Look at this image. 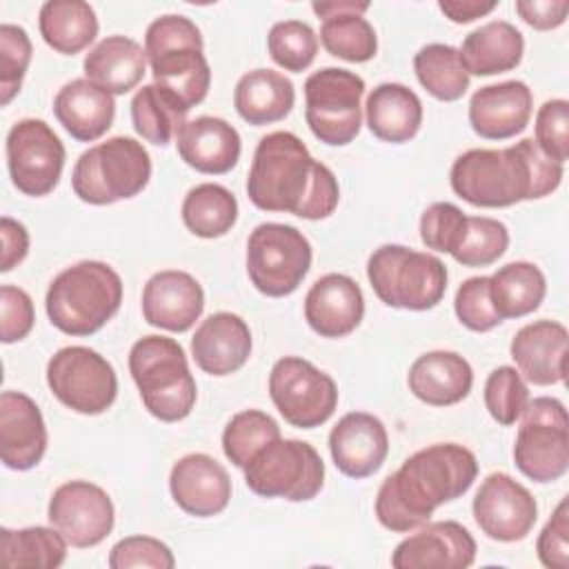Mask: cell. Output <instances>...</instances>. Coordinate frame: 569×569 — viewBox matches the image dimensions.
I'll return each instance as SVG.
<instances>
[{"mask_svg":"<svg viewBox=\"0 0 569 569\" xmlns=\"http://www.w3.org/2000/svg\"><path fill=\"white\" fill-rule=\"evenodd\" d=\"M67 540L56 527L0 529V562L18 569H58L67 560Z\"/></svg>","mask_w":569,"mask_h":569,"instance_id":"37","label":"cell"},{"mask_svg":"<svg viewBox=\"0 0 569 569\" xmlns=\"http://www.w3.org/2000/svg\"><path fill=\"white\" fill-rule=\"evenodd\" d=\"M269 396L284 422L298 429L325 425L338 405L333 378L298 356L276 360L269 373Z\"/></svg>","mask_w":569,"mask_h":569,"instance_id":"14","label":"cell"},{"mask_svg":"<svg viewBox=\"0 0 569 569\" xmlns=\"http://www.w3.org/2000/svg\"><path fill=\"white\" fill-rule=\"evenodd\" d=\"M480 531L496 542L527 538L538 520V505L531 491L505 471L489 473L471 502Z\"/></svg>","mask_w":569,"mask_h":569,"instance_id":"17","label":"cell"},{"mask_svg":"<svg viewBox=\"0 0 569 569\" xmlns=\"http://www.w3.org/2000/svg\"><path fill=\"white\" fill-rule=\"evenodd\" d=\"M64 144L38 118L18 120L7 133V167L18 191L42 198L56 189L64 167Z\"/></svg>","mask_w":569,"mask_h":569,"instance_id":"15","label":"cell"},{"mask_svg":"<svg viewBox=\"0 0 569 569\" xmlns=\"http://www.w3.org/2000/svg\"><path fill=\"white\" fill-rule=\"evenodd\" d=\"M498 7L496 0L482 2V0H440L438 9L456 24H467L473 22L476 18H482L491 13Z\"/></svg>","mask_w":569,"mask_h":569,"instance_id":"54","label":"cell"},{"mask_svg":"<svg viewBox=\"0 0 569 569\" xmlns=\"http://www.w3.org/2000/svg\"><path fill=\"white\" fill-rule=\"evenodd\" d=\"M176 147L184 164L200 173L222 176L240 160V133L233 124L216 116L187 120L176 133Z\"/></svg>","mask_w":569,"mask_h":569,"instance_id":"27","label":"cell"},{"mask_svg":"<svg viewBox=\"0 0 569 569\" xmlns=\"http://www.w3.org/2000/svg\"><path fill=\"white\" fill-rule=\"evenodd\" d=\"M371 4L356 0L313 2L311 9L322 18V47L347 62H367L378 51V36L371 22L362 16Z\"/></svg>","mask_w":569,"mask_h":569,"instance_id":"28","label":"cell"},{"mask_svg":"<svg viewBox=\"0 0 569 569\" xmlns=\"http://www.w3.org/2000/svg\"><path fill=\"white\" fill-rule=\"evenodd\" d=\"M129 371L144 409L162 420H184L198 398L182 345L167 336H144L129 351Z\"/></svg>","mask_w":569,"mask_h":569,"instance_id":"6","label":"cell"},{"mask_svg":"<svg viewBox=\"0 0 569 569\" xmlns=\"http://www.w3.org/2000/svg\"><path fill=\"white\" fill-rule=\"evenodd\" d=\"M47 385L67 409L84 416L104 413L118 396L111 362L82 345L62 347L49 358Z\"/></svg>","mask_w":569,"mask_h":569,"instance_id":"13","label":"cell"},{"mask_svg":"<svg viewBox=\"0 0 569 569\" xmlns=\"http://www.w3.org/2000/svg\"><path fill=\"white\" fill-rule=\"evenodd\" d=\"M509 353L520 376L538 387L565 382L569 333L558 320H536L516 331Z\"/></svg>","mask_w":569,"mask_h":569,"instance_id":"22","label":"cell"},{"mask_svg":"<svg viewBox=\"0 0 569 569\" xmlns=\"http://www.w3.org/2000/svg\"><path fill=\"white\" fill-rule=\"evenodd\" d=\"M413 71L427 93L442 102L460 100L469 89V73L460 60V51L451 44H425L413 56Z\"/></svg>","mask_w":569,"mask_h":569,"instance_id":"40","label":"cell"},{"mask_svg":"<svg viewBox=\"0 0 569 569\" xmlns=\"http://www.w3.org/2000/svg\"><path fill=\"white\" fill-rule=\"evenodd\" d=\"M267 49L278 67L302 73L316 60L318 36L302 20H280L269 29Z\"/></svg>","mask_w":569,"mask_h":569,"instance_id":"42","label":"cell"},{"mask_svg":"<svg viewBox=\"0 0 569 569\" xmlns=\"http://www.w3.org/2000/svg\"><path fill=\"white\" fill-rule=\"evenodd\" d=\"M247 487L260 498L305 502L325 485V462L305 440L278 438L262 447L242 469Z\"/></svg>","mask_w":569,"mask_h":569,"instance_id":"9","label":"cell"},{"mask_svg":"<svg viewBox=\"0 0 569 569\" xmlns=\"http://www.w3.org/2000/svg\"><path fill=\"white\" fill-rule=\"evenodd\" d=\"M202 309V284L187 271H158L142 289V316L151 327L184 333L196 325Z\"/></svg>","mask_w":569,"mask_h":569,"instance_id":"20","label":"cell"},{"mask_svg":"<svg viewBox=\"0 0 569 569\" xmlns=\"http://www.w3.org/2000/svg\"><path fill=\"white\" fill-rule=\"evenodd\" d=\"M453 311L460 320L471 331H491L502 322V318L496 313L491 293H489V276H473L467 278L453 298Z\"/></svg>","mask_w":569,"mask_h":569,"instance_id":"47","label":"cell"},{"mask_svg":"<svg viewBox=\"0 0 569 569\" xmlns=\"http://www.w3.org/2000/svg\"><path fill=\"white\" fill-rule=\"evenodd\" d=\"M0 236H2V260H0V271L7 273L16 264H20L27 253H29V233L22 222L2 216L0 220Z\"/></svg>","mask_w":569,"mask_h":569,"instance_id":"53","label":"cell"},{"mask_svg":"<svg viewBox=\"0 0 569 569\" xmlns=\"http://www.w3.org/2000/svg\"><path fill=\"white\" fill-rule=\"evenodd\" d=\"M538 560L547 569L569 567V505L562 498L536 540Z\"/></svg>","mask_w":569,"mask_h":569,"instance_id":"51","label":"cell"},{"mask_svg":"<svg viewBox=\"0 0 569 569\" xmlns=\"http://www.w3.org/2000/svg\"><path fill=\"white\" fill-rule=\"evenodd\" d=\"M47 518L71 547L87 549L111 533L116 509L102 487L89 480H69L51 493Z\"/></svg>","mask_w":569,"mask_h":569,"instance_id":"16","label":"cell"},{"mask_svg":"<svg viewBox=\"0 0 569 569\" xmlns=\"http://www.w3.org/2000/svg\"><path fill=\"white\" fill-rule=\"evenodd\" d=\"M467 229V213L453 202H433L420 216V240L427 249L453 253Z\"/></svg>","mask_w":569,"mask_h":569,"instance_id":"46","label":"cell"},{"mask_svg":"<svg viewBox=\"0 0 569 569\" xmlns=\"http://www.w3.org/2000/svg\"><path fill=\"white\" fill-rule=\"evenodd\" d=\"M247 196L262 211L322 220L336 211L340 187L333 171L318 162L296 133L271 131L256 144Z\"/></svg>","mask_w":569,"mask_h":569,"instance_id":"1","label":"cell"},{"mask_svg":"<svg viewBox=\"0 0 569 569\" xmlns=\"http://www.w3.org/2000/svg\"><path fill=\"white\" fill-rule=\"evenodd\" d=\"M293 82L273 69L247 71L233 89V107L238 116L253 127L284 120L293 109Z\"/></svg>","mask_w":569,"mask_h":569,"instance_id":"34","label":"cell"},{"mask_svg":"<svg viewBox=\"0 0 569 569\" xmlns=\"http://www.w3.org/2000/svg\"><path fill=\"white\" fill-rule=\"evenodd\" d=\"M533 111L527 82L505 80L480 87L469 100L471 129L487 140H507L522 133Z\"/></svg>","mask_w":569,"mask_h":569,"instance_id":"24","label":"cell"},{"mask_svg":"<svg viewBox=\"0 0 569 569\" xmlns=\"http://www.w3.org/2000/svg\"><path fill=\"white\" fill-rule=\"evenodd\" d=\"M238 220L236 196L216 182H202L187 191L182 200V222L198 238H220Z\"/></svg>","mask_w":569,"mask_h":569,"instance_id":"38","label":"cell"},{"mask_svg":"<svg viewBox=\"0 0 569 569\" xmlns=\"http://www.w3.org/2000/svg\"><path fill=\"white\" fill-rule=\"evenodd\" d=\"M509 247V231L505 222L487 216H467V229L451 253L462 267H487L493 264Z\"/></svg>","mask_w":569,"mask_h":569,"instance_id":"43","label":"cell"},{"mask_svg":"<svg viewBox=\"0 0 569 569\" xmlns=\"http://www.w3.org/2000/svg\"><path fill=\"white\" fill-rule=\"evenodd\" d=\"M84 76L111 96L136 89L147 73V53L127 36H107L84 56Z\"/></svg>","mask_w":569,"mask_h":569,"instance_id":"31","label":"cell"},{"mask_svg":"<svg viewBox=\"0 0 569 569\" xmlns=\"http://www.w3.org/2000/svg\"><path fill=\"white\" fill-rule=\"evenodd\" d=\"M151 178L149 151L129 136H113L89 147L71 173L73 193L89 204H113L138 196Z\"/></svg>","mask_w":569,"mask_h":569,"instance_id":"7","label":"cell"},{"mask_svg":"<svg viewBox=\"0 0 569 569\" xmlns=\"http://www.w3.org/2000/svg\"><path fill=\"white\" fill-rule=\"evenodd\" d=\"M367 278L387 307L427 311L445 298L449 276L438 256L382 244L367 260Z\"/></svg>","mask_w":569,"mask_h":569,"instance_id":"8","label":"cell"},{"mask_svg":"<svg viewBox=\"0 0 569 569\" xmlns=\"http://www.w3.org/2000/svg\"><path fill=\"white\" fill-rule=\"evenodd\" d=\"M365 80L340 67H325L305 80V120L331 147L349 144L362 124Z\"/></svg>","mask_w":569,"mask_h":569,"instance_id":"12","label":"cell"},{"mask_svg":"<svg viewBox=\"0 0 569 569\" xmlns=\"http://www.w3.org/2000/svg\"><path fill=\"white\" fill-rule=\"evenodd\" d=\"M362 289L345 273H327L307 291L305 320L322 338L349 336L362 322Z\"/></svg>","mask_w":569,"mask_h":569,"instance_id":"25","label":"cell"},{"mask_svg":"<svg viewBox=\"0 0 569 569\" xmlns=\"http://www.w3.org/2000/svg\"><path fill=\"white\" fill-rule=\"evenodd\" d=\"M529 402V387L516 367L502 365L487 376L485 407L498 425H513Z\"/></svg>","mask_w":569,"mask_h":569,"instance_id":"44","label":"cell"},{"mask_svg":"<svg viewBox=\"0 0 569 569\" xmlns=\"http://www.w3.org/2000/svg\"><path fill=\"white\" fill-rule=\"evenodd\" d=\"M173 502L189 516L211 518L231 500V478L209 453H187L173 462L169 473Z\"/></svg>","mask_w":569,"mask_h":569,"instance_id":"19","label":"cell"},{"mask_svg":"<svg viewBox=\"0 0 569 569\" xmlns=\"http://www.w3.org/2000/svg\"><path fill=\"white\" fill-rule=\"evenodd\" d=\"M476 476L478 460L471 449L458 442L429 445L382 480L376 518L389 531H416L431 520L440 505L467 493Z\"/></svg>","mask_w":569,"mask_h":569,"instance_id":"2","label":"cell"},{"mask_svg":"<svg viewBox=\"0 0 569 569\" xmlns=\"http://www.w3.org/2000/svg\"><path fill=\"white\" fill-rule=\"evenodd\" d=\"M42 40L62 56H76L98 36V18L84 0H47L38 18Z\"/></svg>","mask_w":569,"mask_h":569,"instance_id":"35","label":"cell"},{"mask_svg":"<svg viewBox=\"0 0 569 569\" xmlns=\"http://www.w3.org/2000/svg\"><path fill=\"white\" fill-rule=\"evenodd\" d=\"M31 40L18 24H0V102L9 104L20 91L31 62Z\"/></svg>","mask_w":569,"mask_h":569,"instance_id":"45","label":"cell"},{"mask_svg":"<svg viewBox=\"0 0 569 569\" xmlns=\"http://www.w3.org/2000/svg\"><path fill=\"white\" fill-rule=\"evenodd\" d=\"M369 131L391 144L409 142L422 124V102L400 82L378 84L365 104Z\"/></svg>","mask_w":569,"mask_h":569,"instance_id":"33","label":"cell"},{"mask_svg":"<svg viewBox=\"0 0 569 569\" xmlns=\"http://www.w3.org/2000/svg\"><path fill=\"white\" fill-rule=\"evenodd\" d=\"M47 451L40 407L22 391L0 393V458L13 471L33 469Z\"/></svg>","mask_w":569,"mask_h":569,"instance_id":"23","label":"cell"},{"mask_svg":"<svg viewBox=\"0 0 569 569\" xmlns=\"http://www.w3.org/2000/svg\"><path fill=\"white\" fill-rule=\"evenodd\" d=\"M202 51V33L187 16H160L144 31L153 84L169 91L187 111L200 104L211 87V69Z\"/></svg>","mask_w":569,"mask_h":569,"instance_id":"5","label":"cell"},{"mask_svg":"<svg viewBox=\"0 0 569 569\" xmlns=\"http://www.w3.org/2000/svg\"><path fill=\"white\" fill-rule=\"evenodd\" d=\"M311 244L293 224L262 222L247 240V273L269 298L293 293L311 267Z\"/></svg>","mask_w":569,"mask_h":569,"instance_id":"11","label":"cell"},{"mask_svg":"<svg viewBox=\"0 0 569 569\" xmlns=\"http://www.w3.org/2000/svg\"><path fill=\"white\" fill-rule=\"evenodd\" d=\"M451 189L473 207L500 209L553 193L562 182V164L547 158L533 138L505 149H469L449 171Z\"/></svg>","mask_w":569,"mask_h":569,"instance_id":"3","label":"cell"},{"mask_svg":"<svg viewBox=\"0 0 569 569\" xmlns=\"http://www.w3.org/2000/svg\"><path fill=\"white\" fill-rule=\"evenodd\" d=\"M458 51L469 76H496L520 64L525 38L516 24L491 20L467 33Z\"/></svg>","mask_w":569,"mask_h":569,"instance_id":"32","label":"cell"},{"mask_svg":"<svg viewBox=\"0 0 569 569\" xmlns=\"http://www.w3.org/2000/svg\"><path fill=\"white\" fill-rule=\"evenodd\" d=\"M122 305V278L100 260H82L62 269L49 284L44 309L49 322L67 336L100 331Z\"/></svg>","mask_w":569,"mask_h":569,"instance_id":"4","label":"cell"},{"mask_svg":"<svg viewBox=\"0 0 569 569\" xmlns=\"http://www.w3.org/2000/svg\"><path fill=\"white\" fill-rule=\"evenodd\" d=\"M476 560L473 536L456 520L427 522L391 553L396 569H467Z\"/></svg>","mask_w":569,"mask_h":569,"instance_id":"18","label":"cell"},{"mask_svg":"<svg viewBox=\"0 0 569 569\" xmlns=\"http://www.w3.org/2000/svg\"><path fill=\"white\" fill-rule=\"evenodd\" d=\"M518 16L538 31H549L565 24L569 13L567 0H518Z\"/></svg>","mask_w":569,"mask_h":569,"instance_id":"52","label":"cell"},{"mask_svg":"<svg viewBox=\"0 0 569 569\" xmlns=\"http://www.w3.org/2000/svg\"><path fill=\"white\" fill-rule=\"evenodd\" d=\"M33 302L29 293L13 284L0 287V340L4 345L18 342L33 329Z\"/></svg>","mask_w":569,"mask_h":569,"instance_id":"50","label":"cell"},{"mask_svg":"<svg viewBox=\"0 0 569 569\" xmlns=\"http://www.w3.org/2000/svg\"><path fill=\"white\" fill-rule=\"evenodd\" d=\"M407 385L420 402L449 407L469 396L473 387V369L467 358L456 351H427L409 367Z\"/></svg>","mask_w":569,"mask_h":569,"instance_id":"29","label":"cell"},{"mask_svg":"<svg viewBox=\"0 0 569 569\" xmlns=\"http://www.w3.org/2000/svg\"><path fill=\"white\" fill-rule=\"evenodd\" d=\"M533 142L547 158L565 164L569 158V102L565 98L542 102L536 113Z\"/></svg>","mask_w":569,"mask_h":569,"instance_id":"49","label":"cell"},{"mask_svg":"<svg viewBox=\"0 0 569 569\" xmlns=\"http://www.w3.org/2000/svg\"><path fill=\"white\" fill-rule=\"evenodd\" d=\"M329 451L340 473L353 480L369 478L389 453V436L382 420L373 413L351 411L331 429Z\"/></svg>","mask_w":569,"mask_h":569,"instance_id":"21","label":"cell"},{"mask_svg":"<svg viewBox=\"0 0 569 569\" xmlns=\"http://www.w3.org/2000/svg\"><path fill=\"white\" fill-rule=\"evenodd\" d=\"M513 442V462L533 482H556L569 469V422L558 398L527 402Z\"/></svg>","mask_w":569,"mask_h":569,"instance_id":"10","label":"cell"},{"mask_svg":"<svg viewBox=\"0 0 569 569\" xmlns=\"http://www.w3.org/2000/svg\"><path fill=\"white\" fill-rule=\"evenodd\" d=\"M280 438L278 422L260 411V409H244L231 416L222 431V451L227 460H231L238 469H244L247 462L269 442Z\"/></svg>","mask_w":569,"mask_h":569,"instance_id":"41","label":"cell"},{"mask_svg":"<svg viewBox=\"0 0 569 569\" xmlns=\"http://www.w3.org/2000/svg\"><path fill=\"white\" fill-rule=\"evenodd\" d=\"M189 111L162 87L144 84L131 100V122L136 133L158 147L169 144L187 122Z\"/></svg>","mask_w":569,"mask_h":569,"instance_id":"39","label":"cell"},{"mask_svg":"<svg viewBox=\"0 0 569 569\" xmlns=\"http://www.w3.org/2000/svg\"><path fill=\"white\" fill-rule=\"evenodd\" d=\"M111 569H173L171 549L153 536H127L111 547Z\"/></svg>","mask_w":569,"mask_h":569,"instance_id":"48","label":"cell"},{"mask_svg":"<svg viewBox=\"0 0 569 569\" xmlns=\"http://www.w3.org/2000/svg\"><path fill=\"white\" fill-rule=\"evenodd\" d=\"M249 325L231 311H218L204 318L193 338L191 356L209 376H229L244 367L251 356Z\"/></svg>","mask_w":569,"mask_h":569,"instance_id":"26","label":"cell"},{"mask_svg":"<svg viewBox=\"0 0 569 569\" xmlns=\"http://www.w3.org/2000/svg\"><path fill=\"white\" fill-rule=\"evenodd\" d=\"M489 293L502 320L522 318L533 313L545 300L547 278L538 264L516 260L489 276Z\"/></svg>","mask_w":569,"mask_h":569,"instance_id":"36","label":"cell"},{"mask_svg":"<svg viewBox=\"0 0 569 569\" xmlns=\"http://www.w3.org/2000/svg\"><path fill=\"white\" fill-rule=\"evenodd\" d=\"M53 113L67 133L80 142L102 138L116 118L113 96L87 78L67 82L53 98Z\"/></svg>","mask_w":569,"mask_h":569,"instance_id":"30","label":"cell"}]
</instances>
